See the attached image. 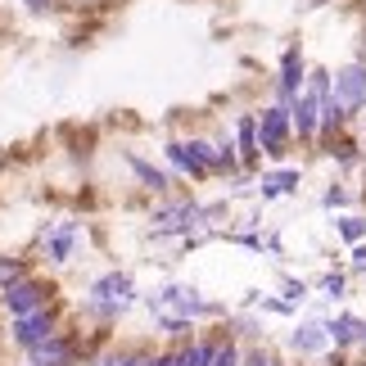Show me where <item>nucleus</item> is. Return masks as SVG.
Returning a JSON list of instances; mask_svg holds the SVG:
<instances>
[{
  "mask_svg": "<svg viewBox=\"0 0 366 366\" xmlns=\"http://www.w3.org/2000/svg\"><path fill=\"white\" fill-rule=\"evenodd\" d=\"M326 344H330V335H326V321H299L290 335V348L299 357H317V353H326Z\"/></svg>",
  "mask_w": 366,
  "mask_h": 366,
  "instance_id": "nucleus-13",
  "label": "nucleus"
},
{
  "mask_svg": "<svg viewBox=\"0 0 366 366\" xmlns=\"http://www.w3.org/2000/svg\"><path fill=\"white\" fill-rule=\"evenodd\" d=\"M23 276H32V262L19 258V253H0V294H5L9 285H19Z\"/></svg>",
  "mask_w": 366,
  "mask_h": 366,
  "instance_id": "nucleus-18",
  "label": "nucleus"
},
{
  "mask_svg": "<svg viewBox=\"0 0 366 366\" xmlns=\"http://www.w3.org/2000/svg\"><path fill=\"white\" fill-rule=\"evenodd\" d=\"M321 321H326V335H330V344L340 348V353L366 344V321L357 312H335V317H321Z\"/></svg>",
  "mask_w": 366,
  "mask_h": 366,
  "instance_id": "nucleus-12",
  "label": "nucleus"
},
{
  "mask_svg": "<svg viewBox=\"0 0 366 366\" xmlns=\"http://www.w3.org/2000/svg\"><path fill=\"white\" fill-rule=\"evenodd\" d=\"M145 362H149L145 348H114V353H104L95 366H145Z\"/></svg>",
  "mask_w": 366,
  "mask_h": 366,
  "instance_id": "nucleus-22",
  "label": "nucleus"
},
{
  "mask_svg": "<svg viewBox=\"0 0 366 366\" xmlns=\"http://www.w3.org/2000/svg\"><path fill=\"white\" fill-rule=\"evenodd\" d=\"M362 348H366V344H362Z\"/></svg>",
  "mask_w": 366,
  "mask_h": 366,
  "instance_id": "nucleus-32",
  "label": "nucleus"
},
{
  "mask_svg": "<svg viewBox=\"0 0 366 366\" xmlns=\"http://www.w3.org/2000/svg\"><path fill=\"white\" fill-rule=\"evenodd\" d=\"M163 159H167V172H172V177L208 181V177H213V163H217V140H204V136L167 140V145H163Z\"/></svg>",
  "mask_w": 366,
  "mask_h": 366,
  "instance_id": "nucleus-2",
  "label": "nucleus"
},
{
  "mask_svg": "<svg viewBox=\"0 0 366 366\" xmlns=\"http://www.w3.org/2000/svg\"><path fill=\"white\" fill-rule=\"evenodd\" d=\"M50 303H54V285L46 276H23L19 285H9L0 294V312L5 317H27V312H41Z\"/></svg>",
  "mask_w": 366,
  "mask_h": 366,
  "instance_id": "nucleus-7",
  "label": "nucleus"
},
{
  "mask_svg": "<svg viewBox=\"0 0 366 366\" xmlns=\"http://www.w3.org/2000/svg\"><path fill=\"white\" fill-rule=\"evenodd\" d=\"M262 312H276V317H290V312H294V303H285V299H267V294H262Z\"/></svg>",
  "mask_w": 366,
  "mask_h": 366,
  "instance_id": "nucleus-28",
  "label": "nucleus"
},
{
  "mask_svg": "<svg viewBox=\"0 0 366 366\" xmlns=\"http://www.w3.org/2000/svg\"><path fill=\"white\" fill-rule=\"evenodd\" d=\"M140 299L136 294V280L127 276V272H104V276H95L91 285H86V299H81V312L86 317H95L100 321V326H114V321L127 312V307H132Z\"/></svg>",
  "mask_w": 366,
  "mask_h": 366,
  "instance_id": "nucleus-1",
  "label": "nucleus"
},
{
  "mask_svg": "<svg viewBox=\"0 0 366 366\" xmlns=\"http://www.w3.org/2000/svg\"><path fill=\"white\" fill-rule=\"evenodd\" d=\"M77 249H81V222L59 217V222H46V227H41V253H46L50 267H68L77 258Z\"/></svg>",
  "mask_w": 366,
  "mask_h": 366,
  "instance_id": "nucleus-8",
  "label": "nucleus"
},
{
  "mask_svg": "<svg viewBox=\"0 0 366 366\" xmlns=\"http://www.w3.org/2000/svg\"><path fill=\"white\" fill-rule=\"evenodd\" d=\"M23 9H27V14H50L54 0H23Z\"/></svg>",
  "mask_w": 366,
  "mask_h": 366,
  "instance_id": "nucleus-29",
  "label": "nucleus"
},
{
  "mask_svg": "<svg viewBox=\"0 0 366 366\" xmlns=\"http://www.w3.org/2000/svg\"><path fill=\"white\" fill-rule=\"evenodd\" d=\"M149 312L159 317V312H172V317H190V321H199V317H227V307L213 303V299H204L194 285H163L159 294H149Z\"/></svg>",
  "mask_w": 366,
  "mask_h": 366,
  "instance_id": "nucleus-3",
  "label": "nucleus"
},
{
  "mask_svg": "<svg viewBox=\"0 0 366 366\" xmlns=\"http://www.w3.org/2000/svg\"><path fill=\"white\" fill-rule=\"evenodd\" d=\"M240 362H244V348H240V340L222 330V340H217V353H213V366H240Z\"/></svg>",
  "mask_w": 366,
  "mask_h": 366,
  "instance_id": "nucleus-21",
  "label": "nucleus"
},
{
  "mask_svg": "<svg viewBox=\"0 0 366 366\" xmlns=\"http://www.w3.org/2000/svg\"><path fill=\"white\" fill-rule=\"evenodd\" d=\"M326 154H330V159H335V163H340V167H357V145H353V140H348L344 132H340V136H335V145H330Z\"/></svg>",
  "mask_w": 366,
  "mask_h": 366,
  "instance_id": "nucleus-23",
  "label": "nucleus"
},
{
  "mask_svg": "<svg viewBox=\"0 0 366 366\" xmlns=\"http://www.w3.org/2000/svg\"><path fill=\"white\" fill-rule=\"evenodd\" d=\"M303 299H307V280H285V303L299 307Z\"/></svg>",
  "mask_w": 366,
  "mask_h": 366,
  "instance_id": "nucleus-26",
  "label": "nucleus"
},
{
  "mask_svg": "<svg viewBox=\"0 0 366 366\" xmlns=\"http://www.w3.org/2000/svg\"><path fill=\"white\" fill-rule=\"evenodd\" d=\"M348 267H353V272H366V240L353 244V262H348Z\"/></svg>",
  "mask_w": 366,
  "mask_h": 366,
  "instance_id": "nucleus-30",
  "label": "nucleus"
},
{
  "mask_svg": "<svg viewBox=\"0 0 366 366\" xmlns=\"http://www.w3.org/2000/svg\"><path fill=\"white\" fill-rule=\"evenodd\" d=\"M344 290H348V276H344V272L321 276V294H326V299H344Z\"/></svg>",
  "mask_w": 366,
  "mask_h": 366,
  "instance_id": "nucleus-24",
  "label": "nucleus"
},
{
  "mask_svg": "<svg viewBox=\"0 0 366 366\" xmlns=\"http://www.w3.org/2000/svg\"><path fill=\"white\" fill-rule=\"evenodd\" d=\"M330 95L348 109V114H362V109H366V64L362 59L344 64L340 73L330 77Z\"/></svg>",
  "mask_w": 366,
  "mask_h": 366,
  "instance_id": "nucleus-9",
  "label": "nucleus"
},
{
  "mask_svg": "<svg viewBox=\"0 0 366 366\" xmlns=\"http://www.w3.org/2000/svg\"><path fill=\"white\" fill-rule=\"evenodd\" d=\"M321 100H326V91H317V86H303V91H299V100L290 104V114H294V136H299L303 145H317V127H321Z\"/></svg>",
  "mask_w": 366,
  "mask_h": 366,
  "instance_id": "nucleus-11",
  "label": "nucleus"
},
{
  "mask_svg": "<svg viewBox=\"0 0 366 366\" xmlns=\"http://www.w3.org/2000/svg\"><path fill=\"white\" fill-rule=\"evenodd\" d=\"M299 181H303L299 167H276V172H262V177H258L262 204H267V199H280V194H299Z\"/></svg>",
  "mask_w": 366,
  "mask_h": 366,
  "instance_id": "nucleus-15",
  "label": "nucleus"
},
{
  "mask_svg": "<svg viewBox=\"0 0 366 366\" xmlns=\"http://www.w3.org/2000/svg\"><path fill=\"white\" fill-rule=\"evenodd\" d=\"M199 227H208V222H204V204H194V199H167L149 213V231L159 235V240L167 235V240L186 244L190 231H199Z\"/></svg>",
  "mask_w": 366,
  "mask_h": 366,
  "instance_id": "nucleus-5",
  "label": "nucleus"
},
{
  "mask_svg": "<svg viewBox=\"0 0 366 366\" xmlns=\"http://www.w3.org/2000/svg\"><path fill=\"white\" fill-rule=\"evenodd\" d=\"M335 231H340L344 244H362V240H366V217L344 213V217H335Z\"/></svg>",
  "mask_w": 366,
  "mask_h": 366,
  "instance_id": "nucleus-20",
  "label": "nucleus"
},
{
  "mask_svg": "<svg viewBox=\"0 0 366 366\" xmlns=\"http://www.w3.org/2000/svg\"><path fill=\"white\" fill-rule=\"evenodd\" d=\"M59 307H41V312H27V317H9L5 321V344L19 348V353H32V348L50 344L54 335H59Z\"/></svg>",
  "mask_w": 366,
  "mask_h": 366,
  "instance_id": "nucleus-4",
  "label": "nucleus"
},
{
  "mask_svg": "<svg viewBox=\"0 0 366 366\" xmlns=\"http://www.w3.org/2000/svg\"><path fill=\"white\" fill-rule=\"evenodd\" d=\"M145 366H177V348H172V353H149Z\"/></svg>",
  "mask_w": 366,
  "mask_h": 366,
  "instance_id": "nucleus-31",
  "label": "nucleus"
},
{
  "mask_svg": "<svg viewBox=\"0 0 366 366\" xmlns=\"http://www.w3.org/2000/svg\"><path fill=\"white\" fill-rule=\"evenodd\" d=\"M348 199H353V194H348V190L340 186V181H330L326 194H321V204H326V208H348Z\"/></svg>",
  "mask_w": 366,
  "mask_h": 366,
  "instance_id": "nucleus-25",
  "label": "nucleus"
},
{
  "mask_svg": "<svg viewBox=\"0 0 366 366\" xmlns=\"http://www.w3.org/2000/svg\"><path fill=\"white\" fill-rule=\"evenodd\" d=\"M217 340H222V335H217ZM217 340H213V335H194L190 344H181V348H177V366H213Z\"/></svg>",
  "mask_w": 366,
  "mask_h": 366,
  "instance_id": "nucleus-17",
  "label": "nucleus"
},
{
  "mask_svg": "<svg viewBox=\"0 0 366 366\" xmlns=\"http://www.w3.org/2000/svg\"><path fill=\"white\" fill-rule=\"evenodd\" d=\"M235 149H240L244 172H249V167H258V159H262V145H258V114H240V118H235Z\"/></svg>",
  "mask_w": 366,
  "mask_h": 366,
  "instance_id": "nucleus-14",
  "label": "nucleus"
},
{
  "mask_svg": "<svg viewBox=\"0 0 366 366\" xmlns=\"http://www.w3.org/2000/svg\"><path fill=\"white\" fill-rule=\"evenodd\" d=\"M240 366H276V362L267 357V348L253 344V348H244V362H240Z\"/></svg>",
  "mask_w": 366,
  "mask_h": 366,
  "instance_id": "nucleus-27",
  "label": "nucleus"
},
{
  "mask_svg": "<svg viewBox=\"0 0 366 366\" xmlns=\"http://www.w3.org/2000/svg\"><path fill=\"white\" fill-rule=\"evenodd\" d=\"M290 140H294V114H290V104H267L262 114H258V145L267 159H285L290 154Z\"/></svg>",
  "mask_w": 366,
  "mask_h": 366,
  "instance_id": "nucleus-6",
  "label": "nucleus"
},
{
  "mask_svg": "<svg viewBox=\"0 0 366 366\" xmlns=\"http://www.w3.org/2000/svg\"><path fill=\"white\" fill-rule=\"evenodd\" d=\"M154 321H159V330L167 335V340H177V344H190V340H194V321H190V317H172V312H159Z\"/></svg>",
  "mask_w": 366,
  "mask_h": 366,
  "instance_id": "nucleus-19",
  "label": "nucleus"
},
{
  "mask_svg": "<svg viewBox=\"0 0 366 366\" xmlns=\"http://www.w3.org/2000/svg\"><path fill=\"white\" fill-rule=\"evenodd\" d=\"M127 167L136 172V181H140L145 190H154V194H167V190H172V172H163V167H154L149 159H140L136 149H127Z\"/></svg>",
  "mask_w": 366,
  "mask_h": 366,
  "instance_id": "nucleus-16",
  "label": "nucleus"
},
{
  "mask_svg": "<svg viewBox=\"0 0 366 366\" xmlns=\"http://www.w3.org/2000/svg\"><path fill=\"white\" fill-rule=\"evenodd\" d=\"M303 86H307V59H303V46H290L285 54H280V68H276V100H280V104H294Z\"/></svg>",
  "mask_w": 366,
  "mask_h": 366,
  "instance_id": "nucleus-10",
  "label": "nucleus"
}]
</instances>
